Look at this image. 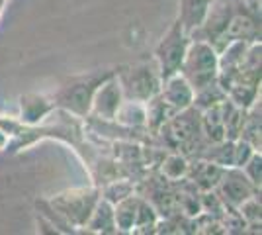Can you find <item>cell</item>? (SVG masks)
<instances>
[{
  "label": "cell",
  "instance_id": "1",
  "mask_svg": "<svg viewBox=\"0 0 262 235\" xmlns=\"http://www.w3.org/2000/svg\"><path fill=\"white\" fill-rule=\"evenodd\" d=\"M182 77L190 82L194 92L215 82L219 71V57L211 44L206 41H194L188 44L184 61H182Z\"/></svg>",
  "mask_w": 262,
  "mask_h": 235
},
{
  "label": "cell",
  "instance_id": "2",
  "mask_svg": "<svg viewBox=\"0 0 262 235\" xmlns=\"http://www.w3.org/2000/svg\"><path fill=\"white\" fill-rule=\"evenodd\" d=\"M121 92L127 100L147 104L153 96L161 92V75L159 69L149 67L147 63L137 65L121 75Z\"/></svg>",
  "mask_w": 262,
  "mask_h": 235
},
{
  "label": "cell",
  "instance_id": "3",
  "mask_svg": "<svg viewBox=\"0 0 262 235\" xmlns=\"http://www.w3.org/2000/svg\"><path fill=\"white\" fill-rule=\"evenodd\" d=\"M184 34L186 30L182 28V24L176 22L157 47V61H159L161 80L180 73V65L184 61L186 49H188V39H186Z\"/></svg>",
  "mask_w": 262,
  "mask_h": 235
},
{
  "label": "cell",
  "instance_id": "4",
  "mask_svg": "<svg viewBox=\"0 0 262 235\" xmlns=\"http://www.w3.org/2000/svg\"><path fill=\"white\" fill-rule=\"evenodd\" d=\"M98 202V196L94 190H71L65 194H59L51 200V206L59 216H63L67 222L73 225H84L88 216L92 213L94 206Z\"/></svg>",
  "mask_w": 262,
  "mask_h": 235
},
{
  "label": "cell",
  "instance_id": "5",
  "mask_svg": "<svg viewBox=\"0 0 262 235\" xmlns=\"http://www.w3.org/2000/svg\"><path fill=\"white\" fill-rule=\"evenodd\" d=\"M217 186H221V202H229L231 206H239L243 200H247L249 196L254 194V184L247 177H243V173L231 167L227 173L221 175Z\"/></svg>",
  "mask_w": 262,
  "mask_h": 235
},
{
  "label": "cell",
  "instance_id": "6",
  "mask_svg": "<svg viewBox=\"0 0 262 235\" xmlns=\"http://www.w3.org/2000/svg\"><path fill=\"white\" fill-rule=\"evenodd\" d=\"M121 100H123V92H121V87L118 80H104L100 84L94 96H92V112L96 114L98 118H104V120H112L118 108H120Z\"/></svg>",
  "mask_w": 262,
  "mask_h": 235
},
{
  "label": "cell",
  "instance_id": "7",
  "mask_svg": "<svg viewBox=\"0 0 262 235\" xmlns=\"http://www.w3.org/2000/svg\"><path fill=\"white\" fill-rule=\"evenodd\" d=\"M161 96H163V100L174 112H180V110H184L188 106H192V102H194V90H192L190 82L180 73H176L172 77L164 78V87Z\"/></svg>",
  "mask_w": 262,
  "mask_h": 235
},
{
  "label": "cell",
  "instance_id": "8",
  "mask_svg": "<svg viewBox=\"0 0 262 235\" xmlns=\"http://www.w3.org/2000/svg\"><path fill=\"white\" fill-rule=\"evenodd\" d=\"M106 78H102L98 82H78L75 87H69L61 92V104L67 106L69 110H73L75 114H78V116H84L90 110L92 96L98 89V84H102Z\"/></svg>",
  "mask_w": 262,
  "mask_h": 235
},
{
  "label": "cell",
  "instance_id": "9",
  "mask_svg": "<svg viewBox=\"0 0 262 235\" xmlns=\"http://www.w3.org/2000/svg\"><path fill=\"white\" fill-rule=\"evenodd\" d=\"M209 10V0H182V8H180V20L186 32L194 30L198 26H202L206 20V14Z\"/></svg>",
  "mask_w": 262,
  "mask_h": 235
},
{
  "label": "cell",
  "instance_id": "10",
  "mask_svg": "<svg viewBox=\"0 0 262 235\" xmlns=\"http://www.w3.org/2000/svg\"><path fill=\"white\" fill-rule=\"evenodd\" d=\"M90 231H118L116 229V220H114V206L108 200L96 202L92 213L88 216L86 224Z\"/></svg>",
  "mask_w": 262,
  "mask_h": 235
},
{
  "label": "cell",
  "instance_id": "11",
  "mask_svg": "<svg viewBox=\"0 0 262 235\" xmlns=\"http://www.w3.org/2000/svg\"><path fill=\"white\" fill-rule=\"evenodd\" d=\"M254 34H256V20L251 18L249 14H235L229 18L223 37H227V44H229V41H237V39L247 41Z\"/></svg>",
  "mask_w": 262,
  "mask_h": 235
},
{
  "label": "cell",
  "instance_id": "12",
  "mask_svg": "<svg viewBox=\"0 0 262 235\" xmlns=\"http://www.w3.org/2000/svg\"><path fill=\"white\" fill-rule=\"evenodd\" d=\"M137 208H139V200L133 196H125L123 200L118 202V206L114 208L116 229L131 231L135 225V218H137Z\"/></svg>",
  "mask_w": 262,
  "mask_h": 235
},
{
  "label": "cell",
  "instance_id": "13",
  "mask_svg": "<svg viewBox=\"0 0 262 235\" xmlns=\"http://www.w3.org/2000/svg\"><path fill=\"white\" fill-rule=\"evenodd\" d=\"M223 170L215 163H198L196 170H194V184L202 190H209L215 188L221 180Z\"/></svg>",
  "mask_w": 262,
  "mask_h": 235
},
{
  "label": "cell",
  "instance_id": "14",
  "mask_svg": "<svg viewBox=\"0 0 262 235\" xmlns=\"http://www.w3.org/2000/svg\"><path fill=\"white\" fill-rule=\"evenodd\" d=\"M51 110V104H47L43 96H26L22 98V120L28 123H35Z\"/></svg>",
  "mask_w": 262,
  "mask_h": 235
},
{
  "label": "cell",
  "instance_id": "15",
  "mask_svg": "<svg viewBox=\"0 0 262 235\" xmlns=\"http://www.w3.org/2000/svg\"><path fill=\"white\" fill-rule=\"evenodd\" d=\"M163 173L166 179L178 180L180 177H186V175H188V163L184 161V157L168 155L166 161L163 163Z\"/></svg>",
  "mask_w": 262,
  "mask_h": 235
},
{
  "label": "cell",
  "instance_id": "16",
  "mask_svg": "<svg viewBox=\"0 0 262 235\" xmlns=\"http://www.w3.org/2000/svg\"><path fill=\"white\" fill-rule=\"evenodd\" d=\"M241 210V218H245L249 224H256L260 222V198L258 196H249L247 200H243L237 206Z\"/></svg>",
  "mask_w": 262,
  "mask_h": 235
},
{
  "label": "cell",
  "instance_id": "17",
  "mask_svg": "<svg viewBox=\"0 0 262 235\" xmlns=\"http://www.w3.org/2000/svg\"><path fill=\"white\" fill-rule=\"evenodd\" d=\"M243 168H245L247 179L251 180L252 184L258 188V186H260V151H258V153L254 151V153L251 155V159L245 163V167Z\"/></svg>",
  "mask_w": 262,
  "mask_h": 235
},
{
  "label": "cell",
  "instance_id": "18",
  "mask_svg": "<svg viewBox=\"0 0 262 235\" xmlns=\"http://www.w3.org/2000/svg\"><path fill=\"white\" fill-rule=\"evenodd\" d=\"M8 139H10V137H8V134H6V132L0 127V149H4V147L8 145Z\"/></svg>",
  "mask_w": 262,
  "mask_h": 235
},
{
  "label": "cell",
  "instance_id": "19",
  "mask_svg": "<svg viewBox=\"0 0 262 235\" xmlns=\"http://www.w3.org/2000/svg\"><path fill=\"white\" fill-rule=\"evenodd\" d=\"M2 4H4V0H0V10H2Z\"/></svg>",
  "mask_w": 262,
  "mask_h": 235
}]
</instances>
